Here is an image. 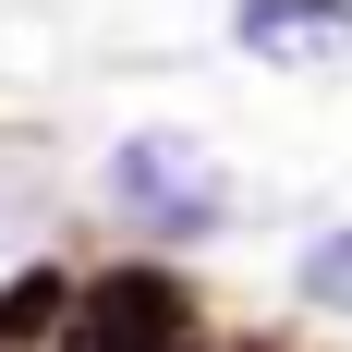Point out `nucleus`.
<instances>
[{
    "mask_svg": "<svg viewBox=\"0 0 352 352\" xmlns=\"http://www.w3.org/2000/svg\"><path fill=\"white\" fill-rule=\"evenodd\" d=\"M109 195H122L158 243H195V231H219V219H231V182H219V158H207L195 134H122Z\"/></svg>",
    "mask_w": 352,
    "mask_h": 352,
    "instance_id": "f257e3e1",
    "label": "nucleus"
},
{
    "mask_svg": "<svg viewBox=\"0 0 352 352\" xmlns=\"http://www.w3.org/2000/svg\"><path fill=\"white\" fill-rule=\"evenodd\" d=\"M73 340L85 352H195V304H182L170 267H109L73 304Z\"/></svg>",
    "mask_w": 352,
    "mask_h": 352,
    "instance_id": "f03ea898",
    "label": "nucleus"
},
{
    "mask_svg": "<svg viewBox=\"0 0 352 352\" xmlns=\"http://www.w3.org/2000/svg\"><path fill=\"white\" fill-rule=\"evenodd\" d=\"M231 36L267 73H340L352 61V0H231Z\"/></svg>",
    "mask_w": 352,
    "mask_h": 352,
    "instance_id": "7ed1b4c3",
    "label": "nucleus"
},
{
    "mask_svg": "<svg viewBox=\"0 0 352 352\" xmlns=\"http://www.w3.org/2000/svg\"><path fill=\"white\" fill-rule=\"evenodd\" d=\"M292 280H304V304H316V316H352V231H316Z\"/></svg>",
    "mask_w": 352,
    "mask_h": 352,
    "instance_id": "20e7f679",
    "label": "nucleus"
},
{
    "mask_svg": "<svg viewBox=\"0 0 352 352\" xmlns=\"http://www.w3.org/2000/svg\"><path fill=\"white\" fill-rule=\"evenodd\" d=\"M49 316H61V280H12L0 292V340H36Z\"/></svg>",
    "mask_w": 352,
    "mask_h": 352,
    "instance_id": "39448f33",
    "label": "nucleus"
}]
</instances>
